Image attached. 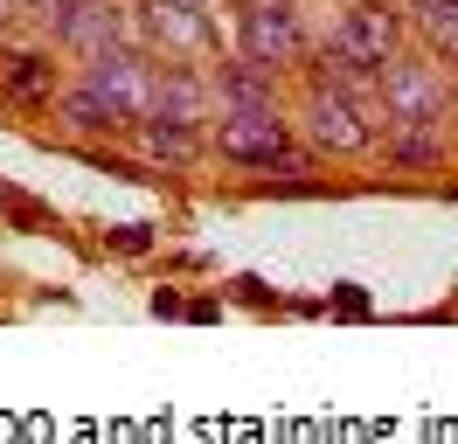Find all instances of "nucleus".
<instances>
[{
	"label": "nucleus",
	"instance_id": "nucleus-6",
	"mask_svg": "<svg viewBox=\"0 0 458 444\" xmlns=\"http://www.w3.org/2000/svg\"><path fill=\"white\" fill-rule=\"evenodd\" d=\"M77 83H84L90 98H105V105L132 125V118H146V83H153V49L146 42H112V49L84 56V70H77Z\"/></svg>",
	"mask_w": 458,
	"mask_h": 444
},
{
	"label": "nucleus",
	"instance_id": "nucleus-3",
	"mask_svg": "<svg viewBox=\"0 0 458 444\" xmlns=\"http://www.w3.org/2000/svg\"><path fill=\"white\" fill-rule=\"evenodd\" d=\"M236 56L258 63V70H299L313 56L306 35V7L299 0H236Z\"/></svg>",
	"mask_w": 458,
	"mask_h": 444
},
{
	"label": "nucleus",
	"instance_id": "nucleus-9",
	"mask_svg": "<svg viewBox=\"0 0 458 444\" xmlns=\"http://www.w3.org/2000/svg\"><path fill=\"white\" fill-rule=\"evenodd\" d=\"M112 42H140V7L132 0H70V14L56 21V49H70L84 63Z\"/></svg>",
	"mask_w": 458,
	"mask_h": 444
},
{
	"label": "nucleus",
	"instance_id": "nucleus-7",
	"mask_svg": "<svg viewBox=\"0 0 458 444\" xmlns=\"http://www.w3.org/2000/svg\"><path fill=\"white\" fill-rule=\"evenodd\" d=\"M132 7H140V42H146V49H160V56L201 63V56L223 42L201 0H132Z\"/></svg>",
	"mask_w": 458,
	"mask_h": 444
},
{
	"label": "nucleus",
	"instance_id": "nucleus-10",
	"mask_svg": "<svg viewBox=\"0 0 458 444\" xmlns=\"http://www.w3.org/2000/svg\"><path fill=\"white\" fill-rule=\"evenodd\" d=\"M132 153L146 166H195L201 160V125H181V118H132Z\"/></svg>",
	"mask_w": 458,
	"mask_h": 444
},
{
	"label": "nucleus",
	"instance_id": "nucleus-14",
	"mask_svg": "<svg viewBox=\"0 0 458 444\" xmlns=\"http://www.w3.org/2000/svg\"><path fill=\"white\" fill-rule=\"evenodd\" d=\"M410 28L430 56H458V0H410Z\"/></svg>",
	"mask_w": 458,
	"mask_h": 444
},
{
	"label": "nucleus",
	"instance_id": "nucleus-5",
	"mask_svg": "<svg viewBox=\"0 0 458 444\" xmlns=\"http://www.w3.org/2000/svg\"><path fill=\"white\" fill-rule=\"evenodd\" d=\"M403 21L389 0H347L341 14H334V35H327V56H347V63H361V70H382L389 56H403Z\"/></svg>",
	"mask_w": 458,
	"mask_h": 444
},
{
	"label": "nucleus",
	"instance_id": "nucleus-4",
	"mask_svg": "<svg viewBox=\"0 0 458 444\" xmlns=\"http://www.w3.org/2000/svg\"><path fill=\"white\" fill-rule=\"evenodd\" d=\"M208 146L236 166H306V146H299V125L285 111H223Z\"/></svg>",
	"mask_w": 458,
	"mask_h": 444
},
{
	"label": "nucleus",
	"instance_id": "nucleus-2",
	"mask_svg": "<svg viewBox=\"0 0 458 444\" xmlns=\"http://www.w3.org/2000/svg\"><path fill=\"white\" fill-rule=\"evenodd\" d=\"M292 125H299V139H306L313 153H334V160H354V153H375V146H382V118H375L361 98H347L334 83H313V77L299 90Z\"/></svg>",
	"mask_w": 458,
	"mask_h": 444
},
{
	"label": "nucleus",
	"instance_id": "nucleus-16",
	"mask_svg": "<svg viewBox=\"0 0 458 444\" xmlns=\"http://www.w3.org/2000/svg\"><path fill=\"white\" fill-rule=\"evenodd\" d=\"M105 243H112V250H125V257H140V250H153V229H146V222H118Z\"/></svg>",
	"mask_w": 458,
	"mask_h": 444
},
{
	"label": "nucleus",
	"instance_id": "nucleus-13",
	"mask_svg": "<svg viewBox=\"0 0 458 444\" xmlns=\"http://www.w3.org/2000/svg\"><path fill=\"white\" fill-rule=\"evenodd\" d=\"M49 111L63 118V132H77V139H125V132H132V125H125V118H118L105 98H90L84 83H63Z\"/></svg>",
	"mask_w": 458,
	"mask_h": 444
},
{
	"label": "nucleus",
	"instance_id": "nucleus-8",
	"mask_svg": "<svg viewBox=\"0 0 458 444\" xmlns=\"http://www.w3.org/2000/svg\"><path fill=\"white\" fill-rule=\"evenodd\" d=\"M146 118H181V125H201V118H216V77H208L201 63H181V56H153Z\"/></svg>",
	"mask_w": 458,
	"mask_h": 444
},
{
	"label": "nucleus",
	"instance_id": "nucleus-15",
	"mask_svg": "<svg viewBox=\"0 0 458 444\" xmlns=\"http://www.w3.org/2000/svg\"><path fill=\"white\" fill-rule=\"evenodd\" d=\"M0 209H7V216L21 222V229H35V236H42V229H56V222H49V209H42V201H29V194H14V188H0Z\"/></svg>",
	"mask_w": 458,
	"mask_h": 444
},
{
	"label": "nucleus",
	"instance_id": "nucleus-12",
	"mask_svg": "<svg viewBox=\"0 0 458 444\" xmlns=\"http://www.w3.org/2000/svg\"><path fill=\"white\" fill-rule=\"evenodd\" d=\"M208 77H216V111H278V70H258L236 56Z\"/></svg>",
	"mask_w": 458,
	"mask_h": 444
},
{
	"label": "nucleus",
	"instance_id": "nucleus-1",
	"mask_svg": "<svg viewBox=\"0 0 458 444\" xmlns=\"http://www.w3.org/2000/svg\"><path fill=\"white\" fill-rule=\"evenodd\" d=\"M452 111H458V77L430 49H403L382 63V132L452 125Z\"/></svg>",
	"mask_w": 458,
	"mask_h": 444
},
{
	"label": "nucleus",
	"instance_id": "nucleus-17",
	"mask_svg": "<svg viewBox=\"0 0 458 444\" xmlns=\"http://www.w3.org/2000/svg\"><path fill=\"white\" fill-rule=\"evenodd\" d=\"M21 7H29V0H0V21H21Z\"/></svg>",
	"mask_w": 458,
	"mask_h": 444
},
{
	"label": "nucleus",
	"instance_id": "nucleus-11",
	"mask_svg": "<svg viewBox=\"0 0 458 444\" xmlns=\"http://www.w3.org/2000/svg\"><path fill=\"white\" fill-rule=\"evenodd\" d=\"M56 90H63L56 56H42V49L0 56V98L7 105H56Z\"/></svg>",
	"mask_w": 458,
	"mask_h": 444
}]
</instances>
